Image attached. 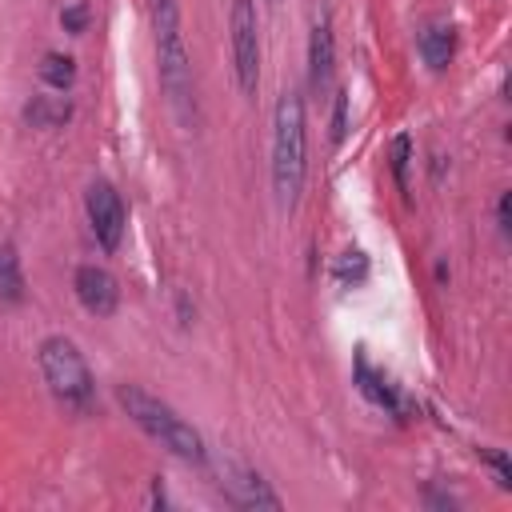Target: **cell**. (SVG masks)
I'll return each mask as SVG.
<instances>
[{
	"instance_id": "cell-2",
	"label": "cell",
	"mask_w": 512,
	"mask_h": 512,
	"mask_svg": "<svg viewBox=\"0 0 512 512\" xmlns=\"http://www.w3.org/2000/svg\"><path fill=\"white\" fill-rule=\"evenodd\" d=\"M304 172H308L304 100H300V92H284L276 100V120H272V188H276V204L284 212L296 208Z\"/></svg>"
},
{
	"instance_id": "cell-13",
	"label": "cell",
	"mask_w": 512,
	"mask_h": 512,
	"mask_svg": "<svg viewBox=\"0 0 512 512\" xmlns=\"http://www.w3.org/2000/svg\"><path fill=\"white\" fill-rule=\"evenodd\" d=\"M24 300V276H20V256L8 240H0V304H20Z\"/></svg>"
},
{
	"instance_id": "cell-11",
	"label": "cell",
	"mask_w": 512,
	"mask_h": 512,
	"mask_svg": "<svg viewBox=\"0 0 512 512\" xmlns=\"http://www.w3.org/2000/svg\"><path fill=\"white\" fill-rule=\"evenodd\" d=\"M356 384H360V392L372 400V404H380V408H388V412H396L400 416V400H396V392H392V384L368 364V356L360 352L356 356Z\"/></svg>"
},
{
	"instance_id": "cell-17",
	"label": "cell",
	"mask_w": 512,
	"mask_h": 512,
	"mask_svg": "<svg viewBox=\"0 0 512 512\" xmlns=\"http://www.w3.org/2000/svg\"><path fill=\"white\" fill-rule=\"evenodd\" d=\"M348 132V96L336 92V108H332V144H340Z\"/></svg>"
},
{
	"instance_id": "cell-9",
	"label": "cell",
	"mask_w": 512,
	"mask_h": 512,
	"mask_svg": "<svg viewBox=\"0 0 512 512\" xmlns=\"http://www.w3.org/2000/svg\"><path fill=\"white\" fill-rule=\"evenodd\" d=\"M332 68H336V36H332V20L316 16L312 20V36H308V84L320 92L332 84Z\"/></svg>"
},
{
	"instance_id": "cell-15",
	"label": "cell",
	"mask_w": 512,
	"mask_h": 512,
	"mask_svg": "<svg viewBox=\"0 0 512 512\" xmlns=\"http://www.w3.org/2000/svg\"><path fill=\"white\" fill-rule=\"evenodd\" d=\"M336 280H340L344 288H356V284H364V280H368V256H364L360 248H348V252H340V260H336Z\"/></svg>"
},
{
	"instance_id": "cell-5",
	"label": "cell",
	"mask_w": 512,
	"mask_h": 512,
	"mask_svg": "<svg viewBox=\"0 0 512 512\" xmlns=\"http://www.w3.org/2000/svg\"><path fill=\"white\" fill-rule=\"evenodd\" d=\"M228 44H232V72L244 96H256L260 84V24L252 0H232L228 12Z\"/></svg>"
},
{
	"instance_id": "cell-4",
	"label": "cell",
	"mask_w": 512,
	"mask_h": 512,
	"mask_svg": "<svg viewBox=\"0 0 512 512\" xmlns=\"http://www.w3.org/2000/svg\"><path fill=\"white\" fill-rule=\"evenodd\" d=\"M36 360H40L44 384L52 388L56 400H64L68 408H88V404H92L96 380H92V372H88L84 352H80L68 336H48V340L40 344Z\"/></svg>"
},
{
	"instance_id": "cell-3",
	"label": "cell",
	"mask_w": 512,
	"mask_h": 512,
	"mask_svg": "<svg viewBox=\"0 0 512 512\" xmlns=\"http://www.w3.org/2000/svg\"><path fill=\"white\" fill-rule=\"evenodd\" d=\"M120 404H124V412H128L152 440H160L168 452H176V456H184V460H196V464L208 456L200 432H196L188 420H180L164 400L148 396L144 388L124 384V388H120Z\"/></svg>"
},
{
	"instance_id": "cell-6",
	"label": "cell",
	"mask_w": 512,
	"mask_h": 512,
	"mask_svg": "<svg viewBox=\"0 0 512 512\" xmlns=\"http://www.w3.org/2000/svg\"><path fill=\"white\" fill-rule=\"evenodd\" d=\"M84 208H88V224H92L100 248L116 252L120 236H124V200H120V192L108 180H92L88 192H84Z\"/></svg>"
},
{
	"instance_id": "cell-8",
	"label": "cell",
	"mask_w": 512,
	"mask_h": 512,
	"mask_svg": "<svg viewBox=\"0 0 512 512\" xmlns=\"http://www.w3.org/2000/svg\"><path fill=\"white\" fill-rule=\"evenodd\" d=\"M220 488L240 508H280V496L244 464H224L220 468Z\"/></svg>"
},
{
	"instance_id": "cell-10",
	"label": "cell",
	"mask_w": 512,
	"mask_h": 512,
	"mask_svg": "<svg viewBox=\"0 0 512 512\" xmlns=\"http://www.w3.org/2000/svg\"><path fill=\"white\" fill-rule=\"evenodd\" d=\"M416 48H420V56H424V64H428L432 72H444V68L452 64V52H456V28L432 20V24L420 28Z\"/></svg>"
},
{
	"instance_id": "cell-18",
	"label": "cell",
	"mask_w": 512,
	"mask_h": 512,
	"mask_svg": "<svg viewBox=\"0 0 512 512\" xmlns=\"http://www.w3.org/2000/svg\"><path fill=\"white\" fill-rule=\"evenodd\" d=\"M404 168H408V136H396L392 140V172H396L400 188H404Z\"/></svg>"
},
{
	"instance_id": "cell-19",
	"label": "cell",
	"mask_w": 512,
	"mask_h": 512,
	"mask_svg": "<svg viewBox=\"0 0 512 512\" xmlns=\"http://www.w3.org/2000/svg\"><path fill=\"white\" fill-rule=\"evenodd\" d=\"M496 220H500V232L508 236V232H512V192H500V204H496Z\"/></svg>"
},
{
	"instance_id": "cell-1",
	"label": "cell",
	"mask_w": 512,
	"mask_h": 512,
	"mask_svg": "<svg viewBox=\"0 0 512 512\" xmlns=\"http://www.w3.org/2000/svg\"><path fill=\"white\" fill-rule=\"evenodd\" d=\"M152 8V36H156V76L160 88L184 128H196V80H192V60L184 48L180 32V4L176 0H148Z\"/></svg>"
},
{
	"instance_id": "cell-20",
	"label": "cell",
	"mask_w": 512,
	"mask_h": 512,
	"mask_svg": "<svg viewBox=\"0 0 512 512\" xmlns=\"http://www.w3.org/2000/svg\"><path fill=\"white\" fill-rule=\"evenodd\" d=\"M268 4H276V0H268Z\"/></svg>"
},
{
	"instance_id": "cell-14",
	"label": "cell",
	"mask_w": 512,
	"mask_h": 512,
	"mask_svg": "<svg viewBox=\"0 0 512 512\" xmlns=\"http://www.w3.org/2000/svg\"><path fill=\"white\" fill-rule=\"evenodd\" d=\"M40 80H44L48 88H56V92L72 88V84H76V60L64 56V52H44V60H40Z\"/></svg>"
},
{
	"instance_id": "cell-12",
	"label": "cell",
	"mask_w": 512,
	"mask_h": 512,
	"mask_svg": "<svg viewBox=\"0 0 512 512\" xmlns=\"http://www.w3.org/2000/svg\"><path fill=\"white\" fill-rule=\"evenodd\" d=\"M72 116V100L68 96H32L24 104V120L32 128H60Z\"/></svg>"
},
{
	"instance_id": "cell-7",
	"label": "cell",
	"mask_w": 512,
	"mask_h": 512,
	"mask_svg": "<svg viewBox=\"0 0 512 512\" xmlns=\"http://www.w3.org/2000/svg\"><path fill=\"white\" fill-rule=\"evenodd\" d=\"M72 288H76V300L84 304V312H92V316H112L120 304L116 276L100 264H80L72 276Z\"/></svg>"
},
{
	"instance_id": "cell-16",
	"label": "cell",
	"mask_w": 512,
	"mask_h": 512,
	"mask_svg": "<svg viewBox=\"0 0 512 512\" xmlns=\"http://www.w3.org/2000/svg\"><path fill=\"white\" fill-rule=\"evenodd\" d=\"M60 24H64V32H84L88 28V4L84 0H68L60 8Z\"/></svg>"
}]
</instances>
